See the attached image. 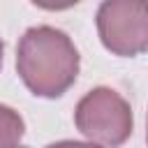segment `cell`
Wrapping results in <instances>:
<instances>
[{
  "label": "cell",
  "instance_id": "4",
  "mask_svg": "<svg viewBox=\"0 0 148 148\" xmlns=\"http://www.w3.org/2000/svg\"><path fill=\"white\" fill-rule=\"evenodd\" d=\"M21 136H23V118L12 106H2V148L18 146Z\"/></svg>",
  "mask_w": 148,
  "mask_h": 148
},
{
  "label": "cell",
  "instance_id": "3",
  "mask_svg": "<svg viewBox=\"0 0 148 148\" xmlns=\"http://www.w3.org/2000/svg\"><path fill=\"white\" fill-rule=\"evenodd\" d=\"M95 25L102 46L118 58L148 51V0H102Z\"/></svg>",
  "mask_w": 148,
  "mask_h": 148
},
{
  "label": "cell",
  "instance_id": "1",
  "mask_svg": "<svg viewBox=\"0 0 148 148\" xmlns=\"http://www.w3.org/2000/svg\"><path fill=\"white\" fill-rule=\"evenodd\" d=\"M79 67L81 56L72 37L53 25L28 28L16 44V74L35 97L65 95L76 83Z\"/></svg>",
  "mask_w": 148,
  "mask_h": 148
},
{
  "label": "cell",
  "instance_id": "2",
  "mask_svg": "<svg viewBox=\"0 0 148 148\" xmlns=\"http://www.w3.org/2000/svg\"><path fill=\"white\" fill-rule=\"evenodd\" d=\"M74 125L88 141L104 148H118L132 136V106L118 90L99 86L79 99L74 109Z\"/></svg>",
  "mask_w": 148,
  "mask_h": 148
},
{
  "label": "cell",
  "instance_id": "8",
  "mask_svg": "<svg viewBox=\"0 0 148 148\" xmlns=\"http://www.w3.org/2000/svg\"><path fill=\"white\" fill-rule=\"evenodd\" d=\"M14 148H28V146H14Z\"/></svg>",
  "mask_w": 148,
  "mask_h": 148
},
{
  "label": "cell",
  "instance_id": "6",
  "mask_svg": "<svg viewBox=\"0 0 148 148\" xmlns=\"http://www.w3.org/2000/svg\"><path fill=\"white\" fill-rule=\"evenodd\" d=\"M46 148H104L95 141H74V139H65V141H56V143H49Z\"/></svg>",
  "mask_w": 148,
  "mask_h": 148
},
{
  "label": "cell",
  "instance_id": "7",
  "mask_svg": "<svg viewBox=\"0 0 148 148\" xmlns=\"http://www.w3.org/2000/svg\"><path fill=\"white\" fill-rule=\"evenodd\" d=\"M146 141H148V123H146Z\"/></svg>",
  "mask_w": 148,
  "mask_h": 148
},
{
  "label": "cell",
  "instance_id": "5",
  "mask_svg": "<svg viewBox=\"0 0 148 148\" xmlns=\"http://www.w3.org/2000/svg\"><path fill=\"white\" fill-rule=\"evenodd\" d=\"M30 2L39 9H46V12H62V9H69V7L79 5L81 0H30Z\"/></svg>",
  "mask_w": 148,
  "mask_h": 148
}]
</instances>
